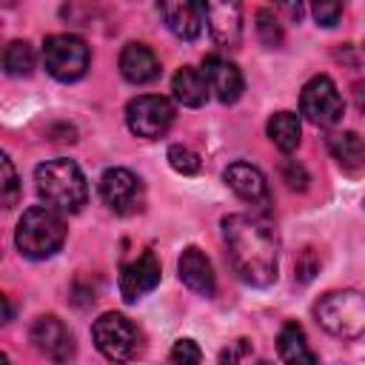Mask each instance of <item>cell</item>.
Here are the masks:
<instances>
[{"mask_svg":"<svg viewBox=\"0 0 365 365\" xmlns=\"http://www.w3.org/2000/svg\"><path fill=\"white\" fill-rule=\"evenodd\" d=\"M222 240L234 274L257 288L277 279V237L274 231L248 214H228L222 220Z\"/></svg>","mask_w":365,"mask_h":365,"instance_id":"obj_1","label":"cell"},{"mask_svg":"<svg viewBox=\"0 0 365 365\" xmlns=\"http://www.w3.org/2000/svg\"><path fill=\"white\" fill-rule=\"evenodd\" d=\"M34 182H37L40 200L54 211L74 214L88 200V185H86V177H83L80 165L71 163V160H63V157L40 163L34 168Z\"/></svg>","mask_w":365,"mask_h":365,"instance_id":"obj_2","label":"cell"},{"mask_svg":"<svg viewBox=\"0 0 365 365\" xmlns=\"http://www.w3.org/2000/svg\"><path fill=\"white\" fill-rule=\"evenodd\" d=\"M14 242H17L23 257L46 259V257L57 254L60 245L66 242V222H63V217L54 208L31 205V208L23 211V217L17 222Z\"/></svg>","mask_w":365,"mask_h":365,"instance_id":"obj_3","label":"cell"},{"mask_svg":"<svg viewBox=\"0 0 365 365\" xmlns=\"http://www.w3.org/2000/svg\"><path fill=\"white\" fill-rule=\"evenodd\" d=\"M314 314L317 322L339 339H356L365 334V294L359 291H331L317 302Z\"/></svg>","mask_w":365,"mask_h":365,"instance_id":"obj_4","label":"cell"},{"mask_svg":"<svg viewBox=\"0 0 365 365\" xmlns=\"http://www.w3.org/2000/svg\"><path fill=\"white\" fill-rule=\"evenodd\" d=\"M91 336L97 351L111 362H131L145 351L143 331L123 314L108 311L91 325Z\"/></svg>","mask_w":365,"mask_h":365,"instance_id":"obj_5","label":"cell"},{"mask_svg":"<svg viewBox=\"0 0 365 365\" xmlns=\"http://www.w3.org/2000/svg\"><path fill=\"white\" fill-rule=\"evenodd\" d=\"M43 63L54 80L74 83L88 71L91 51L77 34H48L43 40Z\"/></svg>","mask_w":365,"mask_h":365,"instance_id":"obj_6","label":"cell"},{"mask_svg":"<svg viewBox=\"0 0 365 365\" xmlns=\"http://www.w3.org/2000/svg\"><path fill=\"white\" fill-rule=\"evenodd\" d=\"M299 108L314 125H322V128L336 125L345 114V103H342V97H339V91L328 74H317L302 86Z\"/></svg>","mask_w":365,"mask_h":365,"instance_id":"obj_7","label":"cell"},{"mask_svg":"<svg viewBox=\"0 0 365 365\" xmlns=\"http://www.w3.org/2000/svg\"><path fill=\"white\" fill-rule=\"evenodd\" d=\"M125 123H128L131 134H137L143 140H157L174 123V106L168 97H160V94L134 97L125 106Z\"/></svg>","mask_w":365,"mask_h":365,"instance_id":"obj_8","label":"cell"},{"mask_svg":"<svg viewBox=\"0 0 365 365\" xmlns=\"http://www.w3.org/2000/svg\"><path fill=\"white\" fill-rule=\"evenodd\" d=\"M31 345L54 365H68L74 359V334L66 328V322L54 314H43L34 319L31 331Z\"/></svg>","mask_w":365,"mask_h":365,"instance_id":"obj_9","label":"cell"},{"mask_svg":"<svg viewBox=\"0 0 365 365\" xmlns=\"http://www.w3.org/2000/svg\"><path fill=\"white\" fill-rule=\"evenodd\" d=\"M100 197L114 214H137L143 208V182L128 168H108L100 177Z\"/></svg>","mask_w":365,"mask_h":365,"instance_id":"obj_10","label":"cell"},{"mask_svg":"<svg viewBox=\"0 0 365 365\" xmlns=\"http://www.w3.org/2000/svg\"><path fill=\"white\" fill-rule=\"evenodd\" d=\"M160 285V259L154 251H143L137 259L125 262L120 271V294L125 302H137Z\"/></svg>","mask_w":365,"mask_h":365,"instance_id":"obj_11","label":"cell"},{"mask_svg":"<svg viewBox=\"0 0 365 365\" xmlns=\"http://www.w3.org/2000/svg\"><path fill=\"white\" fill-rule=\"evenodd\" d=\"M205 23L217 46L237 48L242 40V6L240 3H202Z\"/></svg>","mask_w":365,"mask_h":365,"instance_id":"obj_12","label":"cell"},{"mask_svg":"<svg viewBox=\"0 0 365 365\" xmlns=\"http://www.w3.org/2000/svg\"><path fill=\"white\" fill-rule=\"evenodd\" d=\"M177 274H180V282L185 288H191L194 294L200 297H214L217 291V277H214V268H211V259L205 257V251H200L197 245H188L180 259H177Z\"/></svg>","mask_w":365,"mask_h":365,"instance_id":"obj_13","label":"cell"},{"mask_svg":"<svg viewBox=\"0 0 365 365\" xmlns=\"http://www.w3.org/2000/svg\"><path fill=\"white\" fill-rule=\"evenodd\" d=\"M202 74H205L211 91L220 97V103H237L240 100L245 80H242V71L231 60H225L220 54H208L202 60Z\"/></svg>","mask_w":365,"mask_h":365,"instance_id":"obj_14","label":"cell"},{"mask_svg":"<svg viewBox=\"0 0 365 365\" xmlns=\"http://www.w3.org/2000/svg\"><path fill=\"white\" fill-rule=\"evenodd\" d=\"M222 180L228 182V188H231L240 200H245V202H251V205H268V202H271L268 182H265L262 171H259L257 165H251V163H231V165L225 168Z\"/></svg>","mask_w":365,"mask_h":365,"instance_id":"obj_15","label":"cell"},{"mask_svg":"<svg viewBox=\"0 0 365 365\" xmlns=\"http://www.w3.org/2000/svg\"><path fill=\"white\" fill-rule=\"evenodd\" d=\"M120 71L128 83L143 86L160 77V60L145 43H128L120 51Z\"/></svg>","mask_w":365,"mask_h":365,"instance_id":"obj_16","label":"cell"},{"mask_svg":"<svg viewBox=\"0 0 365 365\" xmlns=\"http://www.w3.org/2000/svg\"><path fill=\"white\" fill-rule=\"evenodd\" d=\"M160 14L165 20V26L180 37V40H197L200 31H202V3H185V0H177V3H160Z\"/></svg>","mask_w":365,"mask_h":365,"instance_id":"obj_17","label":"cell"},{"mask_svg":"<svg viewBox=\"0 0 365 365\" xmlns=\"http://www.w3.org/2000/svg\"><path fill=\"white\" fill-rule=\"evenodd\" d=\"M277 354L285 365H317V354L311 351L302 325L285 322L277 334Z\"/></svg>","mask_w":365,"mask_h":365,"instance_id":"obj_18","label":"cell"},{"mask_svg":"<svg viewBox=\"0 0 365 365\" xmlns=\"http://www.w3.org/2000/svg\"><path fill=\"white\" fill-rule=\"evenodd\" d=\"M325 143L339 168H345V171L365 168V140L356 131H331Z\"/></svg>","mask_w":365,"mask_h":365,"instance_id":"obj_19","label":"cell"},{"mask_svg":"<svg viewBox=\"0 0 365 365\" xmlns=\"http://www.w3.org/2000/svg\"><path fill=\"white\" fill-rule=\"evenodd\" d=\"M208 88L211 86H208L202 68H194V66H182L171 80V91H174L177 103L191 106V108H197L208 100Z\"/></svg>","mask_w":365,"mask_h":365,"instance_id":"obj_20","label":"cell"},{"mask_svg":"<svg viewBox=\"0 0 365 365\" xmlns=\"http://www.w3.org/2000/svg\"><path fill=\"white\" fill-rule=\"evenodd\" d=\"M299 134H302V125H299V117L294 111H277L271 114L268 120V137L271 143L279 148V151H294L299 145Z\"/></svg>","mask_w":365,"mask_h":365,"instance_id":"obj_21","label":"cell"},{"mask_svg":"<svg viewBox=\"0 0 365 365\" xmlns=\"http://www.w3.org/2000/svg\"><path fill=\"white\" fill-rule=\"evenodd\" d=\"M3 68L11 77H29L34 71V48L26 40H11L3 51Z\"/></svg>","mask_w":365,"mask_h":365,"instance_id":"obj_22","label":"cell"},{"mask_svg":"<svg viewBox=\"0 0 365 365\" xmlns=\"http://www.w3.org/2000/svg\"><path fill=\"white\" fill-rule=\"evenodd\" d=\"M257 37L265 48H279L285 34H282V23L271 9H257Z\"/></svg>","mask_w":365,"mask_h":365,"instance_id":"obj_23","label":"cell"},{"mask_svg":"<svg viewBox=\"0 0 365 365\" xmlns=\"http://www.w3.org/2000/svg\"><path fill=\"white\" fill-rule=\"evenodd\" d=\"M168 165H171L177 174H185V177H191V174H197V171L202 168L200 157H197L188 145H171V148H168Z\"/></svg>","mask_w":365,"mask_h":365,"instance_id":"obj_24","label":"cell"},{"mask_svg":"<svg viewBox=\"0 0 365 365\" xmlns=\"http://www.w3.org/2000/svg\"><path fill=\"white\" fill-rule=\"evenodd\" d=\"M0 168H3V208H11L20 200V180H17V171L9 160V154L0 157Z\"/></svg>","mask_w":365,"mask_h":365,"instance_id":"obj_25","label":"cell"},{"mask_svg":"<svg viewBox=\"0 0 365 365\" xmlns=\"http://www.w3.org/2000/svg\"><path fill=\"white\" fill-rule=\"evenodd\" d=\"M202 362V351L194 339H177L171 354H168V365H200Z\"/></svg>","mask_w":365,"mask_h":365,"instance_id":"obj_26","label":"cell"},{"mask_svg":"<svg viewBox=\"0 0 365 365\" xmlns=\"http://www.w3.org/2000/svg\"><path fill=\"white\" fill-rule=\"evenodd\" d=\"M279 180H282L291 191H305V188H308V171H305L297 160H282V163H279Z\"/></svg>","mask_w":365,"mask_h":365,"instance_id":"obj_27","label":"cell"},{"mask_svg":"<svg viewBox=\"0 0 365 365\" xmlns=\"http://www.w3.org/2000/svg\"><path fill=\"white\" fill-rule=\"evenodd\" d=\"M314 20L319 23V26H325V29H331V26H336L339 23V17H342V3H331V0H322V3H314Z\"/></svg>","mask_w":365,"mask_h":365,"instance_id":"obj_28","label":"cell"},{"mask_svg":"<svg viewBox=\"0 0 365 365\" xmlns=\"http://www.w3.org/2000/svg\"><path fill=\"white\" fill-rule=\"evenodd\" d=\"M317 268H319V262L314 259V251L305 248V251L299 254V262H297V279H299V282H308V279L317 274Z\"/></svg>","mask_w":365,"mask_h":365,"instance_id":"obj_29","label":"cell"},{"mask_svg":"<svg viewBox=\"0 0 365 365\" xmlns=\"http://www.w3.org/2000/svg\"><path fill=\"white\" fill-rule=\"evenodd\" d=\"M240 351H245V345H228V348H222L217 365H240Z\"/></svg>","mask_w":365,"mask_h":365,"instance_id":"obj_30","label":"cell"},{"mask_svg":"<svg viewBox=\"0 0 365 365\" xmlns=\"http://www.w3.org/2000/svg\"><path fill=\"white\" fill-rule=\"evenodd\" d=\"M354 103H356V108L365 114V83H356V86H354Z\"/></svg>","mask_w":365,"mask_h":365,"instance_id":"obj_31","label":"cell"}]
</instances>
